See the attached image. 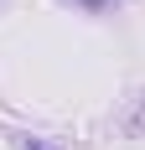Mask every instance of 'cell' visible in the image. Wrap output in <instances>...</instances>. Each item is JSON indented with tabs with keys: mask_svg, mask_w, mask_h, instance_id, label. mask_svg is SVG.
I'll list each match as a JSON object with an SVG mask.
<instances>
[{
	"mask_svg": "<svg viewBox=\"0 0 145 150\" xmlns=\"http://www.w3.org/2000/svg\"><path fill=\"white\" fill-rule=\"evenodd\" d=\"M83 5H88V11H99V5H109V0H83Z\"/></svg>",
	"mask_w": 145,
	"mask_h": 150,
	"instance_id": "1",
	"label": "cell"
},
{
	"mask_svg": "<svg viewBox=\"0 0 145 150\" xmlns=\"http://www.w3.org/2000/svg\"><path fill=\"white\" fill-rule=\"evenodd\" d=\"M26 150H47V145H42V140H26Z\"/></svg>",
	"mask_w": 145,
	"mask_h": 150,
	"instance_id": "2",
	"label": "cell"
}]
</instances>
